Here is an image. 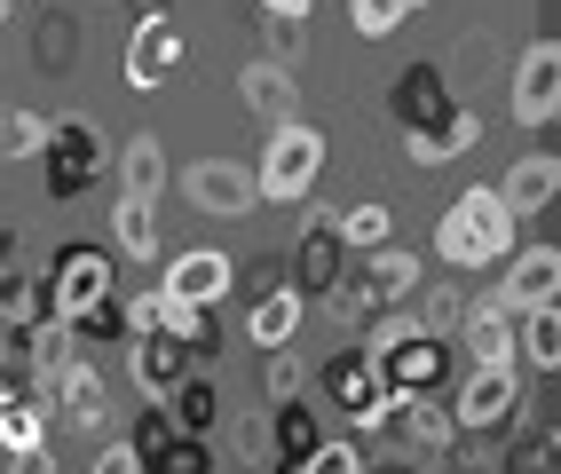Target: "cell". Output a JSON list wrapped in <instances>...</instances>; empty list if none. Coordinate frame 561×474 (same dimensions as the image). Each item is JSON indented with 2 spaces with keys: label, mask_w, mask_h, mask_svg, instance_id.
I'll return each mask as SVG.
<instances>
[{
  "label": "cell",
  "mask_w": 561,
  "mask_h": 474,
  "mask_svg": "<svg viewBox=\"0 0 561 474\" xmlns=\"http://www.w3.org/2000/svg\"><path fill=\"white\" fill-rule=\"evenodd\" d=\"M111 174H119L127 198H159L167 190V142L159 135H127L119 151H111Z\"/></svg>",
  "instance_id": "cell-27"
},
{
  "label": "cell",
  "mask_w": 561,
  "mask_h": 474,
  "mask_svg": "<svg viewBox=\"0 0 561 474\" xmlns=\"http://www.w3.org/2000/svg\"><path fill=\"white\" fill-rule=\"evenodd\" d=\"M214 466V451H206V435H174V443L151 459V474H206Z\"/></svg>",
  "instance_id": "cell-33"
},
{
  "label": "cell",
  "mask_w": 561,
  "mask_h": 474,
  "mask_svg": "<svg viewBox=\"0 0 561 474\" xmlns=\"http://www.w3.org/2000/svg\"><path fill=\"white\" fill-rule=\"evenodd\" d=\"M238 95H245V112L253 119H293V103H301V88H293V63H277V56H253L245 71H238Z\"/></svg>",
  "instance_id": "cell-22"
},
{
  "label": "cell",
  "mask_w": 561,
  "mask_h": 474,
  "mask_svg": "<svg viewBox=\"0 0 561 474\" xmlns=\"http://www.w3.org/2000/svg\"><path fill=\"white\" fill-rule=\"evenodd\" d=\"M261 356H270V372H261V388H270V404H277V395H309V363H301V348H261Z\"/></svg>",
  "instance_id": "cell-32"
},
{
  "label": "cell",
  "mask_w": 561,
  "mask_h": 474,
  "mask_svg": "<svg viewBox=\"0 0 561 474\" xmlns=\"http://www.w3.org/2000/svg\"><path fill=\"white\" fill-rule=\"evenodd\" d=\"M159 293L221 309V301L238 293V262H230V253H221V245H191V253H174V262L159 269Z\"/></svg>",
  "instance_id": "cell-12"
},
{
  "label": "cell",
  "mask_w": 561,
  "mask_h": 474,
  "mask_svg": "<svg viewBox=\"0 0 561 474\" xmlns=\"http://www.w3.org/2000/svg\"><path fill=\"white\" fill-rule=\"evenodd\" d=\"M41 159H48V198H80L95 190V182L111 174V142L95 119H48V142H41Z\"/></svg>",
  "instance_id": "cell-6"
},
{
  "label": "cell",
  "mask_w": 561,
  "mask_h": 474,
  "mask_svg": "<svg viewBox=\"0 0 561 474\" xmlns=\"http://www.w3.org/2000/svg\"><path fill=\"white\" fill-rule=\"evenodd\" d=\"M9 9H16V0H0V16H9Z\"/></svg>",
  "instance_id": "cell-41"
},
{
  "label": "cell",
  "mask_w": 561,
  "mask_h": 474,
  "mask_svg": "<svg viewBox=\"0 0 561 474\" xmlns=\"http://www.w3.org/2000/svg\"><path fill=\"white\" fill-rule=\"evenodd\" d=\"M41 285H48V309L71 324V316H88V309H103L119 293V262H111V245H56Z\"/></svg>",
  "instance_id": "cell-4"
},
{
  "label": "cell",
  "mask_w": 561,
  "mask_h": 474,
  "mask_svg": "<svg viewBox=\"0 0 561 474\" xmlns=\"http://www.w3.org/2000/svg\"><path fill=\"white\" fill-rule=\"evenodd\" d=\"M403 309H411V324H427V333H459V309H467V301L451 293V285H420Z\"/></svg>",
  "instance_id": "cell-31"
},
{
  "label": "cell",
  "mask_w": 561,
  "mask_h": 474,
  "mask_svg": "<svg viewBox=\"0 0 561 474\" xmlns=\"http://www.w3.org/2000/svg\"><path fill=\"white\" fill-rule=\"evenodd\" d=\"M364 277H371V293H380L388 309H403V301L427 285V262H420V253H403V245L388 238V245H371V253H364Z\"/></svg>",
  "instance_id": "cell-25"
},
{
  "label": "cell",
  "mask_w": 561,
  "mask_h": 474,
  "mask_svg": "<svg viewBox=\"0 0 561 474\" xmlns=\"http://www.w3.org/2000/svg\"><path fill=\"white\" fill-rule=\"evenodd\" d=\"M301 474H364V443H332V435H317V451L301 459Z\"/></svg>",
  "instance_id": "cell-34"
},
{
  "label": "cell",
  "mask_w": 561,
  "mask_h": 474,
  "mask_svg": "<svg viewBox=\"0 0 561 474\" xmlns=\"http://www.w3.org/2000/svg\"><path fill=\"white\" fill-rule=\"evenodd\" d=\"M459 112V95H451V80H443V63H411V71H396V88H388V119L411 135V127H443Z\"/></svg>",
  "instance_id": "cell-13"
},
{
  "label": "cell",
  "mask_w": 561,
  "mask_h": 474,
  "mask_svg": "<svg viewBox=\"0 0 561 474\" xmlns=\"http://www.w3.org/2000/svg\"><path fill=\"white\" fill-rule=\"evenodd\" d=\"M514 238H522V222L506 213V198L491 190V182H474V190H459L451 206H443L435 262H451V269H499L514 253Z\"/></svg>",
  "instance_id": "cell-1"
},
{
  "label": "cell",
  "mask_w": 561,
  "mask_h": 474,
  "mask_svg": "<svg viewBox=\"0 0 561 474\" xmlns=\"http://www.w3.org/2000/svg\"><path fill=\"white\" fill-rule=\"evenodd\" d=\"M261 16H301V24H309V16H317V0H261Z\"/></svg>",
  "instance_id": "cell-39"
},
{
  "label": "cell",
  "mask_w": 561,
  "mask_h": 474,
  "mask_svg": "<svg viewBox=\"0 0 561 474\" xmlns=\"http://www.w3.org/2000/svg\"><path fill=\"white\" fill-rule=\"evenodd\" d=\"M182 63H191V41H182V16H174V9L135 16L127 48H119V80H127L135 95H159L167 80H182Z\"/></svg>",
  "instance_id": "cell-5"
},
{
  "label": "cell",
  "mask_w": 561,
  "mask_h": 474,
  "mask_svg": "<svg viewBox=\"0 0 561 474\" xmlns=\"http://www.w3.org/2000/svg\"><path fill=\"white\" fill-rule=\"evenodd\" d=\"M420 9H427V0H348V24L364 32V41H388V32L411 24Z\"/></svg>",
  "instance_id": "cell-30"
},
{
  "label": "cell",
  "mask_w": 561,
  "mask_h": 474,
  "mask_svg": "<svg viewBox=\"0 0 561 474\" xmlns=\"http://www.w3.org/2000/svg\"><path fill=\"white\" fill-rule=\"evenodd\" d=\"M301 41H309V24H301V16H270V56H277V63L301 56Z\"/></svg>",
  "instance_id": "cell-37"
},
{
  "label": "cell",
  "mask_w": 561,
  "mask_h": 474,
  "mask_svg": "<svg viewBox=\"0 0 561 474\" xmlns=\"http://www.w3.org/2000/svg\"><path fill=\"white\" fill-rule=\"evenodd\" d=\"M506 112H514V127H553V112H561V48L553 41H530V48H522L514 56V103H506Z\"/></svg>",
  "instance_id": "cell-11"
},
{
  "label": "cell",
  "mask_w": 561,
  "mask_h": 474,
  "mask_svg": "<svg viewBox=\"0 0 561 474\" xmlns=\"http://www.w3.org/2000/svg\"><path fill=\"white\" fill-rule=\"evenodd\" d=\"M301 324H309V301L293 285H261L245 309V348H285V340H301Z\"/></svg>",
  "instance_id": "cell-18"
},
{
  "label": "cell",
  "mask_w": 561,
  "mask_h": 474,
  "mask_svg": "<svg viewBox=\"0 0 561 474\" xmlns=\"http://www.w3.org/2000/svg\"><path fill=\"white\" fill-rule=\"evenodd\" d=\"M41 142H48V119L41 112L0 103V166H9V159H41Z\"/></svg>",
  "instance_id": "cell-29"
},
{
  "label": "cell",
  "mask_w": 561,
  "mask_h": 474,
  "mask_svg": "<svg viewBox=\"0 0 561 474\" xmlns=\"http://www.w3.org/2000/svg\"><path fill=\"white\" fill-rule=\"evenodd\" d=\"M388 427L403 435V443H411V451H435V459H443V451H451V435H459V419H451V412H443V404H435V395H396V419H388Z\"/></svg>",
  "instance_id": "cell-26"
},
{
  "label": "cell",
  "mask_w": 561,
  "mask_h": 474,
  "mask_svg": "<svg viewBox=\"0 0 561 474\" xmlns=\"http://www.w3.org/2000/svg\"><path fill=\"white\" fill-rule=\"evenodd\" d=\"M317 388L341 404V419H348L356 435H388V419H396V388L380 380V363H371L364 340H348L341 356H324V363H317Z\"/></svg>",
  "instance_id": "cell-3"
},
{
  "label": "cell",
  "mask_w": 561,
  "mask_h": 474,
  "mask_svg": "<svg viewBox=\"0 0 561 474\" xmlns=\"http://www.w3.org/2000/svg\"><path fill=\"white\" fill-rule=\"evenodd\" d=\"M491 190L506 198V213H514V222H538V213L561 198V159L553 151H522L499 182H491Z\"/></svg>",
  "instance_id": "cell-16"
},
{
  "label": "cell",
  "mask_w": 561,
  "mask_h": 474,
  "mask_svg": "<svg viewBox=\"0 0 561 474\" xmlns=\"http://www.w3.org/2000/svg\"><path fill=\"white\" fill-rule=\"evenodd\" d=\"M95 474H142L135 435H119V443H95Z\"/></svg>",
  "instance_id": "cell-36"
},
{
  "label": "cell",
  "mask_w": 561,
  "mask_h": 474,
  "mask_svg": "<svg viewBox=\"0 0 561 474\" xmlns=\"http://www.w3.org/2000/svg\"><path fill=\"white\" fill-rule=\"evenodd\" d=\"M317 435H324V412H309V395H277L270 404V466L301 474V459L317 451Z\"/></svg>",
  "instance_id": "cell-19"
},
{
  "label": "cell",
  "mask_w": 561,
  "mask_h": 474,
  "mask_svg": "<svg viewBox=\"0 0 561 474\" xmlns=\"http://www.w3.org/2000/svg\"><path fill=\"white\" fill-rule=\"evenodd\" d=\"M9 466H16V459H9V451H0V474H9Z\"/></svg>",
  "instance_id": "cell-40"
},
{
  "label": "cell",
  "mask_w": 561,
  "mask_h": 474,
  "mask_svg": "<svg viewBox=\"0 0 561 474\" xmlns=\"http://www.w3.org/2000/svg\"><path fill=\"white\" fill-rule=\"evenodd\" d=\"M16 333H24V372H32V388H48V380L64 372V363L80 356V333H71V324H64L56 309H41V316H24Z\"/></svg>",
  "instance_id": "cell-20"
},
{
  "label": "cell",
  "mask_w": 561,
  "mask_h": 474,
  "mask_svg": "<svg viewBox=\"0 0 561 474\" xmlns=\"http://www.w3.org/2000/svg\"><path fill=\"white\" fill-rule=\"evenodd\" d=\"M309 206V222H301V238H293V262H285V285L301 301H324L332 285H341V269L356 262L348 253V238H341V222H332V206H317V198H301Z\"/></svg>",
  "instance_id": "cell-7"
},
{
  "label": "cell",
  "mask_w": 561,
  "mask_h": 474,
  "mask_svg": "<svg viewBox=\"0 0 561 474\" xmlns=\"http://www.w3.org/2000/svg\"><path fill=\"white\" fill-rule=\"evenodd\" d=\"M41 309H48L41 269L24 262V238H16V230H0V316L24 324V316H41Z\"/></svg>",
  "instance_id": "cell-21"
},
{
  "label": "cell",
  "mask_w": 561,
  "mask_h": 474,
  "mask_svg": "<svg viewBox=\"0 0 561 474\" xmlns=\"http://www.w3.org/2000/svg\"><path fill=\"white\" fill-rule=\"evenodd\" d=\"M514 363L522 372H561V301L514 309Z\"/></svg>",
  "instance_id": "cell-24"
},
{
  "label": "cell",
  "mask_w": 561,
  "mask_h": 474,
  "mask_svg": "<svg viewBox=\"0 0 561 474\" xmlns=\"http://www.w3.org/2000/svg\"><path fill=\"white\" fill-rule=\"evenodd\" d=\"M553 451H561V435H553V427H538V435H522V443L506 451V466H546Z\"/></svg>",
  "instance_id": "cell-38"
},
{
  "label": "cell",
  "mask_w": 561,
  "mask_h": 474,
  "mask_svg": "<svg viewBox=\"0 0 561 474\" xmlns=\"http://www.w3.org/2000/svg\"><path fill=\"white\" fill-rule=\"evenodd\" d=\"M451 340L467 348V363H514V309H506L499 293H491V301H467Z\"/></svg>",
  "instance_id": "cell-17"
},
{
  "label": "cell",
  "mask_w": 561,
  "mask_h": 474,
  "mask_svg": "<svg viewBox=\"0 0 561 474\" xmlns=\"http://www.w3.org/2000/svg\"><path fill=\"white\" fill-rule=\"evenodd\" d=\"M522 412H530V404H522V363H474L467 388H459V404H451V419L467 435H514Z\"/></svg>",
  "instance_id": "cell-8"
},
{
  "label": "cell",
  "mask_w": 561,
  "mask_h": 474,
  "mask_svg": "<svg viewBox=\"0 0 561 474\" xmlns=\"http://www.w3.org/2000/svg\"><path fill=\"white\" fill-rule=\"evenodd\" d=\"M499 301H506V309H546V301H561V253L514 238V253L499 262Z\"/></svg>",
  "instance_id": "cell-14"
},
{
  "label": "cell",
  "mask_w": 561,
  "mask_h": 474,
  "mask_svg": "<svg viewBox=\"0 0 561 474\" xmlns=\"http://www.w3.org/2000/svg\"><path fill=\"white\" fill-rule=\"evenodd\" d=\"M119 348H127V380H135L142 395H174V380L198 363L191 348H182V340L167 333V324H151V333H127Z\"/></svg>",
  "instance_id": "cell-15"
},
{
  "label": "cell",
  "mask_w": 561,
  "mask_h": 474,
  "mask_svg": "<svg viewBox=\"0 0 561 474\" xmlns=\"http://www.w3.org/2000/svg\"><path fill=\"white\" fill-rule=\"evenodd\" d=\"M41 404H48V419L56 427H80V435H103L111 427V380L95 372L88 356H71L64 372L41 388Z\"/></svg>",
  "instance_id": "cell-9"
},
{
  "label": "cell",
  "mask_w": 561,
  "mask_h": 474,
  "mask_svg": "<svg viewBox=\"0 0 561 474\" xmlns=\"http://www.w3.org/2000/svg\"><path fill=\"white\" fill-rule=\"evenodd\" d=\"M332 222H341L348 253H371V245L396 238V206L388 198H356V206H332Z\"/></svg>",
  "instance_id": "cell-28"
},
{
  "label": "cell",
  "mask_w": 561,
  "mask_h": 474,
  "mask_svg": "<svg viewBox=\"0 0 561 474\" xmlns=\"http://www.w3.org/2000/svg\"><path fill=\"white\" fill-rule=\"evenodd\" d=\"M111 253L119 262H159V198H111Z\"/></svg>",
  "instance_id": "cell-23"
},
{
  "label": "cell",
  "mask_w": 561,
  "mask_h": 474,
  "mask_svg": "<svg viewBox=\"0 0 561 474\" xmlns=\"http://www.w3.org/2000/svg\"><path fill=\"white\" fill-rule=\"evenodd\" d=\"M71 32H80L71 16H48V24H41V63H71V48H80Z\"/></svg>",
  "instance_id": "cell-35"
},
{
  "label": "cell",
  "mask_w": 561,
  "mask_h": 474,
  "mask_svg": "<svg viewBox=\"0 0 561 474\" xmlns=\"http://www.w3.org/2000/svg\"><path fill=\"white\" fill-rule=\"evenodd\" d=\"M182 198H191L198 213H214V222H245V213L261 206L245 159H198L191 174H182Z\"/></svg>",
  "instance_id": "cell-10"
},
{
  "label": "cell",
  "mask_w": 561,
  "mask_h": 474,
  "mask_svg": "<svg viewBox=\"0 0 561 474\" xmlns=\"http://www.w3.org/2000/svg\"><path fill=\"white\" fill-rule=\"evenodd\" d=\"M324 166H332L324 127H309L301 112H293V119L270 127V151L253 159V190H261V198H277V206H301V198H317Z\"/></svg>",
  "instance_id": "cell-2"
}]
</instances>
